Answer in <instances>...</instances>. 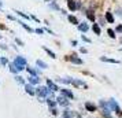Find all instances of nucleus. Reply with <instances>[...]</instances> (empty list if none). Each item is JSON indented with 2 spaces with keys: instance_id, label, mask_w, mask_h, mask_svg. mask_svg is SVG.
<instances>
[{
  "instance_id": "f704fd0d",
  "label": "nucleus",
  "mask_w": 122,
  "mask_h": 118,
  "mask_svg": "<svg viewBox=\"0 0 122 118\" xmlns=\"http://www.w3.org/2000/svg\"><path fill=\"white\" fill-rule=\"evenodd\" d=\"M0 7H1V1H0Z\"/></svg>"
},
{
  "instance_id": "b1692460",
  "label": "nucleus",
  "mask_w": 122,
  "mask_h": 118,
  "mask_svg": "<svg viewBox=\"0 0 122 118\" xmlns=\"http://www.w3.org/2000/svg\"><path fill=\"white\" fill-rule=\"evenodd\" d=\"M26 69H28V72H29V73H30V74H32V76H37V72H36L34 69L29 67V66H26Z\"/></svg>"
},
{
  "instance_id": "f3484780",
  "label": "nucleus",
  "mask_w": 122,
  "mask_h": 118,
  "mask_svg": "<svg viewBox=\"0 0 122 118\" xmlns=\"http://www.w3.org/2000/svg\"><path fill=\"white\" fill-rule=\"evenodd\" d=\"M92 30H93L96 34H100V26L97 23H93V26H92Z\"/></svg>"
},
{
  "instance_id": "ddd939ff",
  "label": "nucleus",
  "mask_w": 122,
  "mask_h": 118,
  "mask_svg": "<svg viewBox=\"0 0 122 118\" xmlns=\"http://www.w3.org/2000/svg\"><path fill=\"white\" fill-rule=\"evenodd\" d=\"M103 62H108V63H118V61H115V59H110V58H106V56H102L100 58Z\"/></svg>"
},
{
  "instance_id": "a211bd4d",
  "label": "nucleus",
  "mask_w": 122,
  "mask_h": 118,
  "mask_svg": "<svg viewBox=\"0 0 122 118\" xmlns=\"http://www.w3.org/2000/svg\"><path fill=\"white\" fill-rule=\"evenodd\" d=\"M43 50H44L45 52H47V54H48V55L51 56V58H56V55H55V54H54V52H52V51L50 50V48H45V47H43Z\"/></svg>"
},
{
  "instance_id": "f8f14e48",
  "label": "nucleus",
  "mask_w": 122,
  "mask_h": 118,
  "mask_svg": "<svg viewBox=\"0 0 122 118\" xmlns=\"http://www.w3.org/2000/svg\"><path fill=\"white\" fill-rule=\"evenodd\" d=\"M67 4H69V8H70L71 11H74V10L77 8V4H76V3H74L73 0H69V1H67Z\"/></svg>"
},
{
  "instance_id": "473e14b6",
  "label": "nucleus",
  "mask_w": 122,
  "mask_h": 118,
  "mask_svg": "<svg viewBox=\"0 0 122 118\" xmlns=\"http://www.w3.org/2000/svg\"><path fill=\"white\" fill-rule=\"evenodd\" d=\"M82 40H84V41H86V43H91V40H89V39H86L85 36H82Z\"/></svg>"
},
{
  "instance_id": "39448f33",
  "label": "nucleus",
  "mask_w": 122,
  "mask_h": 118,
  "mask_svg": "<svg viewBox=\"0 0 122 118\" xmlns=\"http://www.w3.org/2000/svg\"><path fill=\"white\" fill-rule=\"evenodd\" d=\"M47 85H48V88H50L51 91H59V88H58V85H55L51 80H47Z\"/></svg>"
},
{
  "instance_id": "e433bc0d",
  "label": "nucleus",
  "mask_w": 122,
  "mask_h": 118,
  "mask_svg": "<svg viewBox=\"0 0 122 118\" xmlns=\"http://www.w3.org/2000/svg\"><path fill=\"white\" fill-rule=\"evenodd\" d=\"M47 1H50V0H47Z\"/></svg>"
},
{
  "instance_id": "6e6552de",
  "label": "nucleus",
  "mask_w": 122,
  "mask_h": 118,
  "mask_svg": "<svg viewBox=\"0 0 122 118\" xmlns=\"http://www.w3.org/2000/svg\"><path fill=\"white\" fill-rule=\"evenodd\" d=\"M89 29L88 23H78V30H81V32H86Z\"/></svg>"
},
{
  "instance_id": "dca6fc26",
  "label": "nucleus",
  "mask_w": 122,
  "mask_h": 118,
  "mask_svg": "<svg viewBox=\"0 0 122 118\" xmlns=\"http://www.w3.org/2000/svg\"><path fill=\"white\" fill-rule=\"evenodd\" d=\"M47 103H48V106H50L51 108H54V107L56 106V102L54 100V99H52V97H50V99H48V100H47Z\"/></svg>"
},
{
  "instance_id": "c756f323",
  "label": "nucleus",
  "mask_w": 122,
  "mask_h": 118,
  "mask_svg": "<svg viewBox=\"0 0 122 118\" xmlns=\"http://www.w3.org/2000/svg\"><path fill=\"white\" fill-rule=\"evenodd\" d=\"M0 63H1V65H7V59L6 58H1V59H0Z\"/></svg>"
},
{
  "instance_id": "9d476101",
  "label": "nucleus",
  "mask_w": 122,
  "mask_h": 118,
  "mask_svg": "<svg viewBox=\"0 0 122 118\" xmlns=\"http://www.w3.org/2000/svg\"><path fill=\"white\" fill-rule=\"evenodd\" d=\"M29 81H30V84H39L40 78H37V76H32V77H29Z\"/></svg>"
},
{
  "instance_id": "c9c22d12",
  "label": "nucleus",
  "mask_w": 122,
  "mask_h": 118,
  "mask_svg": "<svg viewBox=\"0 0 122 118\" xmlns=\"http://www.w3.org/2000/svg\"><path fill=\"white\" fill-rule=\"evenodd\" d=\"M78 118H81V117H80V115H78Z\"/></svg>"
},
{
  "instance_id": "aec40b11",
  "label": "nucleus",
  "mask_w": 122,
  "mask_h": 118,
  "mask_svg": "<svg viewBox=\"0 0 122 118\" xmlns=\"http://www.w3.org/2000/svg\"><path fill=\"white\" fill-rule=\"evenodd\" d=\"M63 118H71V111L70 110H65L63 111Z\"/></svg>"
},
{
  "instance_id": "bb28decb",
  "label": "nucleus",
  "mask_w": 122,
  "mask_h": 118,
  "mask_svg": "<svg viewBox=\"0 0 122 118\" xmlns=\"http://www.w3.org/2000/svg\"><path fill=\"white\" fill-rule=\"evenodd\" d=\"M15 80H17L19 84H25V80H23L22 77H19V76H17V77H15Z\"/></svg>"
},
{
  "instance_id": "f257e3e1",
  "label": "nucleus",
  "mask_w": 122,
  "mask_h": 118,
  "mask_svg": "<svg viewBox=\"0 0 122 118\" xmlns=\"http://www.w3.org/2000/svg\"><path fill=\"white\" fill-rule=\"evenodd\" d=\"M14 66L17 67L18 72L23 70V69H25V66H26V59H25V58H22V56H17V58H15V61H14Z\"/></svg>"
},
{
  "instance_id": "0eeeda50",
  "label": "nucleus",
  "mask_w": 122,
  "mask_h": 118,
  "mask_svg": "<svg viewBox=\"0 0 122 118\" xmlns=\"http://www.w3.org/2000/svg\"><path fill=\"white\" fill-rule=\"evenodd\" d=\"M70 82H71L73 85H76V87H80V85H82V87H85V88H86V84H85V82H82V81H80V80H71Z\"/></svg>"
},
{
  "instance_id": "cd10ccee",
  "label": "nucleus",
  "mask_w": 122,
  "mask_h": 118,
  "mask_svg": "<svg viewBox=\"0 0 122 118\" xmlns=\"http://www.w3.org/2000/svg\"><path fill=\"white\" fill-rule=\"evenodd\" d=\"M15 12H17V14L19 15V17H23V18H30L29 15H26V14H23L22 11H15Z\"/></svg>"
},
{
  "instance_id": "1a4fd4ad",
  "label": "nucleus",
  "mask_w": 122,
  "mask_h": 118,
  "mask_svg": "<svg viewBox=\"0 0 122 118\" xmlns=\"http://www.w3.org/2000/svg\"><path fill=\"white\" fill-rule=\"evenodd\" d=\"M106 21H107L108 23L114 22V17H112V14H111V12H106Z\"/></svg>"
},
{
  "instance_id": "2f4dec72",
  "label": "nucleus",
  "mask_w": 122,
  "mask_h": 118,
  "mask_svg": "<svg viewBox=\"0 0 122 118\" xmlns=\"http://www.w3.org/2000/svg\"><path fill=\"white\" fill-rule=\"evenodd\" d=\"M51 113H52L54 115H58V110H56V108H51Z\"/></svg>"
},
{
  "instance_id": "f03ea898",
  "label": "nucleus",
  "mask_w": 122,
  "mask_h": 118,
  "mask_svg": "<svg viewBox=\"0 0 122 118\" xmlns=\"http://www.w3.org/2000/svg\"><path fill=\"white\" fill-rule=\"evenodd\" d=\"M36 95H39L40 97H51L52 93H51V89L45 88V87H39L36 89Z\"/></svg>"
},
{
  "instance_id": "72a5a7b5",
  "label": "nucleus",
  "mask_w": 122,
  "mask_h": 118,
  "mask_svg": "<svg viewBox=\"0 0 122 118\" xmlns=\"http://www.w3.org/2000/svg\"><path fill=\"white\" fill-rule=\"evenodd\" d=\"M15 41H17V43H18V44H19V45H23V43H22V41H21V40H19V39H17V40H15Z\"/></svg>"
},
{
  "instance_id": "423d86ee",
  "label": "nucleus",
  "mask_w": 122,
  "mask_h": 118,
  "mask_svg": "<svg viewBox=\"0 0 122 118\" xmlns=\"http://www.w3.org/2000/svg\"><path fill=\"white\" fill-rule=\"evenodd\" d=\"M85 108H86V110H88V111H91V113H95L96 111V106H95V104H92V103H85Z\"/></svg>"
},
{
  "instance_id": "c85d7f7f",
  "label": "nucleus",
  "mask_w": 122,
  "mask_h": 118,
  "mask_svg": "<svg viewBox=\"0 0 122 118\" xmlns=\"http://www.w3.org/2000/svg\"><path fill=\"white\" fill-rule=\"evenodd\" d=\"M34 32H36L37 34H43V33H44V30H43V29H36Z\"/></svg>"
},
{
  "instance_id": "5701e85b",
  "label": "nucleus",
  "mask_w": 122,
  "mask_h": 118,
  "mask_svg": "<svg viewBox=\"0 0 122 118\" xmlns=\"http://www.w3.org/2000/svg\"><path fill=\"white\" fill-rule=\"evenodd\" d=\"M107 33H108V36H110L111 39H115V32H114L112 29H108V30H107Z\"/></svg>"
},
{
  "instance_id": "7ed1b4c3",
  "label": "nucleus",
  "mask_w": 122,
  "mask_h": 118,
  "mask_svg": "<svg viewBox=\"0 0 122 118\" xmlns=\"http://www.w3.org/2000/svg\"><path fill=\"white\" fill-rule=\"evenodd\" d=\"M66 61H71L73 63H77V65H81V63H82V61H81L80 58H77V56H74V55L66 56Z\"/></svg>"
},
{
  "instance_id": "4be33fe9",
  "label": "nucleus",
  "mask_w": 122,
  "mask_h": 118,
  "mask_svg": "<svg viewBox=\"0 0 122 118\" xmlns=\"http://www.w3.org/2000/svg\"><path fill=\"white\" fill-rule=\"evenodd\" d=\"M19 23H21V26H22L23 29H26L28 32H33V29H32V28H29V26L26 25V23H23V22H19Z\"/></svg>"
},
{
  "instance_id": "7c9ffc66",
  "label": "nucleus",
  "mask_w": 122,
  "mask_h": 118,
  "mask_svg": "<svg viewBox=\"0 0 122 118\" xmlns=\"http://www.w3.org/2000/svg\"><path fill=\"white\" fill-rule=\"evenodd\" d=\"M117 32H118V33L122 32V25H118V26H117Z\"/></svg>"
},
{
  "instance_id": "2eb2a0df",
  "label": "nucleus",
  "mask_w": 122,
  "mask_h": 118,
  "mask_svg": "<svg viewBox=\"0 0 122 118\" xmlns=\"http://www.w3.org/2000/svg\"><path fill=\"white\" fill-rule=\"evenodd\" d=\"M67 19H69V21H70L73 25H78V19H77L76 17H73V15H69V17H67Z\"/></svg>"
},
{
  "instance_id": "6ab92c4d",
  "label": "nucleus",
  "mask_w": 122,
  "mask_h": 118,
  "mask_svg": "<svg viewBox=\"0 0 122 118\" xmlns=\"http://www.w3.org/2000/svg\"><path fill=\"white\" fill-rule=\"evenodd\" d=\"M36 65H37L39 67H41V69H47V63H44L43 61H40V59L36 62Z\"/></svg>"
},
{
  "instance_id": "9b49d317",
  "label": "nucleus",
  "mask_w": 122,
  "mask_h": 118,
  "mask_svg": "<svg viewBox=\"0 0 122 118\" xmlns=\"http://www.w3.org/2000/svg\"><path fill=\"white\" fill-rule=\"evenodd\" d=\"M58 103L62 104V106H67V99L63 97V96H61V97H58Z\"/></svg>"
},
{
  "instance_id": "4468645a",
  "label": "nucleus",
  "mask_w": 122,
  "mask_h": 118,
  "mask_svg": "<svg viewBox=\"0 0 122 118\" xmlns=\"http://www.w3.org/2000/svg\"><path fill=\"white\" fill-rule=\"evenodd\" d=\"M61 91H62V93H63L65 96H67V97H70V99H73V97H74L70 91H67V89H61Z\"/></svg>"
},
{
  "instance_id": "20e7f679",
  "label": "nucleus",
  "mask_w": 122,
  "mask_h": 118,
  "mask_svg": "<svg viewBox=\"0 0 122 118\" xmlns=\"http://www.w3.org/2000/svg\"><path fill=\"white\" fill-rule=\"evenodd\" d=\"M25 88H26V92H28L29 95H34V93H36V89L33 88V85H32V84L25 85Z\"/></svg>"
},
{
  "instance_id": "412c9836",
  "label": "nucleus",
  "mask_w": 122,
  "mask_h": 118,
  "mask_svg": "<svg viewBox=\"0 0 122 118\" xmlns=\"http://www.w3.org/2000/svg\"><path fill=\"white\" fill-rule=\"evenodd\" d=\"M86 17H88L89 19L92 21V22L95 21V15H93V12H92V11H88V12H86Z\"/></svg>"
},
{
  "instance_id": "393cba45",
  "label": "nucleus",
  "mask_w": 122,
  "mask_h": 118,
  "mask_svg": "<svg viewBox=\"0 0 122 118\" xmlns=\"http://www.w3.org/2000/svg\"><path fill=\"white\" fill-rule=\"evenodd\" d=\"M10 72H11V73H17V72H18L17 67L14 66V63H11V65H10Z\"/></svg>"
},
{
  "instance_id": "a878e982",
  "label": "nucleus",
  "mask_w": 122,
  "mask_h": 118,
  "mask_svg": "<svg viewBox=\"0 0 122 118\" xmlns=\"http://www.w3.org/2000/svg\"><path fill=\"white\" fill-rule=\"evenodd\" d=\"M114 111H115V114L118 115V117H122V110L119 108V107H117V108L114 110Z\"/></svg>"
}]
</instances>
